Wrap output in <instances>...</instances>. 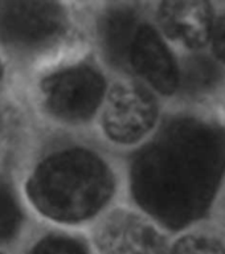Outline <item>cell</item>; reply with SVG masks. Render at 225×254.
Instances as JSON below:
<instances>
[{
  "instance_id": "obj_1",
  "label": "cell",
  "mask_w": 225,
  "mask_h": 254,
  "mask_svg": "<svg viewBox=\"0 0 225 254\" xmlns=\"http://www.w3.org/2000/svg\"><path fill=\"white\" fill-rule=\"evenodd\" d=\"M225 170L219 131L192 118L170 122L131 168L135 200L163 225L180 229L210 209Z\"/></svg>"
},
{
  "instance_id": "obj_2",
  "label": "cell",
  "mask_w": 225,
  "mask_h": 254,
  "mask_svg": "<svg viewBox=\"0 0 225 254\" xmlns=\"http://www.w3.org/2000/svg\"><path fill=\"white\" fill-rule=\"evenodd\" d=\"M114 190L109 167L90 151L71 148L51 155L29 179L28 196L47 217L78 222L94 216Z\"/></svg>"
},
{
  "instance_id": "obj_3",
  "label": "cell",
  "mask_w": 225,
  "mask_h": 254,
  "mask_svg": "<svg viewBox=\"0 0 225 254\" xmlns=\"http://www.w3.org/2000/svg\"><path fill=\"white\" fill-rule=\"evenodd\" d=\"M43 93L51 114L68 122H79L94 114L102 101L105 82L98 71L79 65L47 77Z\"/></svg>"
},
{
  "instance_id": "obj_4",
  "label": "cell",
  "mask_w": 225,
  "mask_h": 254,
  "mask_svg": "<svg viewBox=\"0 0 225 254\" xmlns=\"http://www.w3.org/2000/svg\"><path fill=\"white\" fill-rule=\"evenodd\" d=\"M156 115V102L145 87L134 82L117 83L109 93L103 128L115 142L130 144L152 128Z\"/></svg>"
},
{
  "instance_id": "obj_5",
  "label": "cell",
  "mask_w": 225,
  "mask_h": 254,
  "mask_svg": "<svg viewBox=\"0 0 225 254\" xmlns=\"http://www.w3.org/2000/svg\"><path fill=\"white\" fill-rule=\"evenodd\" d=\"M64 27L63 9L51 1H0V39L20 48L44 45Z\"/></svg>"
},
{
  "instance_id": "obj_6",
  "label": "cell",
  "mask_w": 225,
  "mask_h": 254,
  "mask_svg": "<svg viewBox=\"0 0 225 254\" xmlns=\"http://www.w3.org/2000/svg\"><path fill=\"white\" fill-rule=\"evenodd\" d=\"M102 254H164L166 241L154 226L137 214L117 210L107 216L95 234Z\"/></svg>"
},
{
  "instance_id": "obj_7",
  "label": "cell",
  "mask_w": 225,
  "mask_h": 254,
  "mask_svg": "<svg viewBox=\"0 0 225 254\" xmlns=\"http://www.w3.org/2000/svg\"><path fill=\"white\" fill-rule=\"evenodd\" d=\"M129 63L147 82L163 94H172L178 89V65L158 32L150 25L139 27L131 47Z\"/></svg>"
},
{
  "instance_id": "obj_8",
  "label": "cell",
  "mask_w": 225,
  "mask_h": 254,
  "mask_svg": "<svg viewBox=\"0 0 225 254\" xmlns=\"http://www.w3.org/2000/svg\"><path fill=\"white\" fill-rule=\"evenodd\" d=\"M158 17L166 35L186 47L202 48L211 40L215 21L208 1H163Z\"/></svg>"
},
{
  "instance_id": "obj_9",
  "label": "cell",
  "mask_w": 225,
  "mask_h": 254,
  "mask_svg": "<svg viewBox=\"0 0 225 254\" xmlns=\"http://www.w3.org/2000/svg\"><path fill=\"white\" fill-rule=\"evenodd\" d=\"M138 19L131 11L115 9L109 12L101 27L103 51L110 63L123 66L130 61V52L139 29Z\"/></svg>"
},
{
  "instance_id": "obj_10",
  "label": "cell",
  "mask_w": 225,
  "mask_h": 254,
  "mask_svg": "<svg viewBox=\"0 0 225 254\" xmlns=\"http://www.w3.org/2000/svg\"><path fill=\"white\" fill-rule=\"evenodd\" d=\"M219 69L211 60L198 56L186 63L183 71H179V83L190 93H200L214 86L219 79Z\"/></svg>"
},
{
  "instance_id": "obj_11",
  "label": "cell",
  "mask_w": 225,
  "mask_h": 254,
  "mask_svg": "<svg viewBox=\"0 0 225 254\" xmlns=\"http://www.w3.org/2000/svg\"><path fill=\"white\" fill-rule=\"evenodd\" d=\"M21 214L15 198L5 187L0 186V241L11 238L19 230Z\"/></svg>"
},
{
  "instance_id": "obj_12",
  "label": "cell",
  "mask_w": 225,
  "mask_h": 254,
  "mask_svg": "<svg viewBox=\"0 0 225 254\" xmlns=\"http://www.w3.org/2000/svg\"><path fill=\"white\" fill-rule=\"evenodd\" d=\"M171 254H225V249L214 238L204 236H186L179 240Z\"/></svg>"
},
{
  "instance_id": "obj_13",
  "label": "cell",
  "mask_w": 225,
  "mask_h": 254,
  "mask_svg": "<svg viewBox=\"0 0 225 254\" xmlns=\"http://www.w3.org/2000/svg\"><path fill=\"white\" fill-rule=\"evenodd\" d=\"M31 254H86L82 244L69 237L51 236L41 240Z\"/></svg>"
},
{
  "instance_id": "obj_14",
  "label": "cell",
  "mask_w": 225,
  "mask_h": 254,
  "mask_svg": "<svg viewBox=\"0 0 225 254\" xmlns=\"http://www.w3.org/2000/svg\"><path fill=\"white\" fill-rule=\"evenodd\" d=\"M211 40H212V47H214L216 57L225 63V15L214 24Z\"/></svg>"
},
{
  "instance_id": "obj_15",
  "label": "cell",
  "mask_w": 225,
  "mask_h": 254,
  "mask_svg": "<svg viewBox=\"0 0 225 254\" xmlns=\"http://www.w3.org/2000/svg\"><path fill=\"white\" fill-rule=\"evenodd\" d=\"M1 75H3V67L0 65V78H1Z\"/></svg>"
}]
</instances>
